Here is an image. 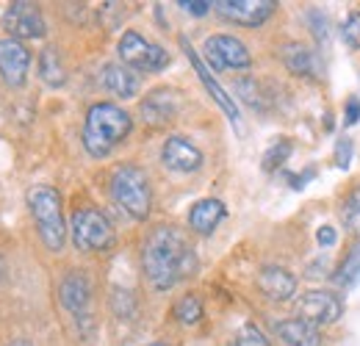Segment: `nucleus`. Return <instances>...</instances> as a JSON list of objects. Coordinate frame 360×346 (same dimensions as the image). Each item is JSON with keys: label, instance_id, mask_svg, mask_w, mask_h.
<instances>
[{"label": "nucleus", "instance_id": "1", "mask_svg": "<svg viewBox=\"0 0 360 346\" xmlns=\"http://www.w3.org/2000/svg\"><path fill=\"white\" fill-rule=\"evenodd\" d=\"M141 266H144L147 283L155 291H169L180 280L197 271V255L180 230L161 224L144 238Z\"/></svg>", "mask_w": 360, "mask_h": 346}, {"label": "nucleus", "instance_id": "2", "mask_svg": "<svg viewBox=\"0 0 360 346\" xmlns=\"http://www.w3.org/2000/svg\"><path fill=\"white\" fill-rule=\"evenodd\" d=\"M131 128L134 122L128 111H122L114 103H94L86 111L84 122V147L94 158H105L120 141L128 139Z\"/></svg>", "mask_w": 360, "mask_h": 346}, {"label": "nucleus", "instance_id": "3", "mask_svg": "<svg viewBox=\"0 0 360 346\" xmlns=\"http://www.w3.org/2000/svg\"><path fill=\"white\" fill-rule=\"evenodd\" d=\"M25 203H28V211L37 222L42 244L50 252H61L67 244V222H64L58 188H53L47 183H37L25 191Z\"/></svg>", "mask_w": 360, "mask_h": 346}, {"label": "nucleus", "instance_id": "4", "mask_svg": "<svg viewBox=\"0 0 360 346\" xmlns=\"http://www.w3.org/2000/svg\"><path fill=\"white\" fill-rule=\"evenodd\" d=\"M111 197L114 203L136 222H144L153 208V188L150 177L136 164H122L111 174Z\"/></svg>", "mask_w": 360, "mask_h": 346}, {"label": "nucleus", "instance_id": "5", "mask_svg": "<svg viewBox=\"0 0 360 346\" xmlns=\"http://www.w3.org/2000/svg\"><path fill=\"white\" fill-rule=\"evenodd\" d=\"M72 241L84 252H108L117 244V233L108 217L97 208H78L70 222Z\"/></svg>", "mask_w": 360, "mask_h": 346}, {"label": "nucleus", "instance_id": "6", "mask_svg": "<svg viewBox=\"0 0 360 346\" xmlns=\"http://www.w3.org/2000/svg\"><path fill=\"white\" fill-rule=\"evenodd\" d=\"M120 58L125 67H131L136 72H158L169 64V53L158 44H153L150 39H144L136 31H125L120 39Z\"/></svg>", "mask_w": 360, "mask_h": 346}, {"label": "nucleus", "instance_id": "7", "mask_svg": "<svg viewBox=\"0 0 360 346\" xmlns=\"http://www.w3.org/2000/svg\"><path fill=\"white\" fill-rule=\"evenodd\" d=\"M3 28L8 34V39H42L47 34L45 28V17L39 11L37 3H25V0H17V3H8L6 14H3Z\"/></svg>", "mask_w": 360, "mask_h": 346}, {"label": "nucleus", "instance_id": "8", "mask_svg": "<svg viewBox=\"0 0 360 346\" xmlns=\"http://www.w3.org/2000/svg\"><path fill=\"white\" fill-rule=\"evenodd\" d=\"M205 61L222 72V70H250L252 67V56L247 50V44L230 34H214L205 39Z\"/></svg>", "mask_w": 360, "mask_h": 346}, {"label": "nucleus", "instance_id": "9", "mask_svg": "<svg viewBox=\"0 0 360 346\" xmlns=\"http://www.w3.org/2000/svg\"><path fill=\"white\" fill-rule=\"evenodd\" d=\"M297 316L311 321L316 327H324V324H335L341 316H344V300L333 291H308L297 300Z\"/></svg>", "mask_w": 360, "mask_h": 346}, {"label": "nucleus", "instance_id": "10", "mask_svg": "<svg viewBox=\"0 0 360 346\" xmlns=\"http://www.w3.org/2000/svg\"><path fill=\"white\" fill-rule=\"evenodd\" d=\"M214 8L236 25L258 28L274 14L277 3L274 0H219V3H214Z\"/></svg>", "mask_w": 360, "mask_h": 346}, {"label": "nucleus", "instance_id": "11", "mask_svg": "<svg viewBox=\"0 0 360 346\" xmlns=\"http://www.w3.org/2000/svg\"><path fill=\"white\" fill-rule=\"evenodd\" d=\"M28 67H31V50L17 39L3 37L0 39V78L6 81V86H22L28 78Z\"/></svg>", "mask_w": 360, "mask_h": 346}, {"label": "nucleus", "instance_id": "12", "mask_svg": "<svg viewBox=\"0 0 360 346\" xmlns=\"http://www.w3.org/2000/svg\"><path fill=\"white\" fill-rule=\"evenodd\" d=\"M180 111V97L175 89H155L141 100V120L153 128L169 125Z\"/></svg>", "mask_w": 360, "mask_h": 346}, {"label": "nucleus", "instance_id": "13", "mask_svg": "<svg viewBox=\"0 0 360 346\" xmlns=\"http://www.w3.org/2000/svg\"><path fill=\"white\" fill-rule=\"evenodd\" d=\"M161 161L172 169V172H197L202 167V153L200 147H194L188 139L183 136H169L161 147Z\"/></svg>", "mask_w": 360, "mask_h": 346}, {"label": "nucleus", "instance_id": "14", "mask_svg": "<svg viewBox=\"0 0 360 346\" xmlns=\"http://www.w3.org/2000/svg\"><path fill=\"white\" fill-rule=\"evenodd\" d=\"M58 300H61V305H64L70 313H75V319L86 316V307H89V302H91L89 277H86L81 269H72L70 274H64V280H61V286H58Z\"/></svg>", "mask_w": 360, "mask_h": 346}, {"label": "nucleus", "instance_id": "15", "mask_svg": "<svg viewBox=\"0 0 360 346\" xmlns=\"http://www.w3.org/2000/svg\"><path fill=\"white\" fill-rule=\"evenodd\" d=\"M280 58H283L285 70L291 75H297V78H305V81H319L321 78V58H319L316 50L305 47V44L300 42L285 44L280 50Z\"/></svg>", "mask_w": 360, "mask_h": 346}, {"label": "nucleus", "instance_id": "16", "mask_svg": "<svg viewBox=\"0 0 360 346\" xmlns=\"http://www.w3.org/2000/svg\"><path fill=\"white\" fill-rule=\"evenodd\" d=\"M258 291L271 302H288L297 294V277L283 266H264L258 271Z\"/></svg>", "mask_w": 360, "mask_h": 346}, {"label": "nucleus", "instance_id": "17", "mask_svg": "<svg viewBox=\"0 0 360 346\" xmlns=\"http://www.w3.org/2000/svg\"><path fill=\"white\" fill-rule=\"evenodd\" d=\"M180 44H183V50H186V56H188V61H191V67H194L197 78L202 81V86L208 89V94H211V97H214V100L219 103V108H222V111H225L227 117H230V120L236 122V120H238V108H236L233 97H230V94H227L225 89H222L219 84H217V81H214V75L208 72V67L202 64V58L197 56V50H194V47L188 44V39H186V37H180Z\"/></svg>", "mask_w": 360, "mask_h": 346}, {"label": "nucleus", "instance_id": "18", "mask_svg": "<svg viewBox=\"0 0 360 346\" xmlns=\"http://www.w3.org/2000/svg\"><path fill=\"white\" fill-rule=\"evenodd\" d=\"M103 86L122 100H131L141 89V78L136 75V70L125 67V64H105L103 67Z\"/></svg>", "mask_w": 360, "mask_h": 346}, {"label": "nucleus", "instance_id": "19", "mask_svg": "<svg viewBox=\"0 0 360 346\" xmlns=\"http://www.w3.org/2000/svg\"><path fill=\"white\" fill-rule=\"evenodd\" d=\"M277 335L288 346H321V330L300 316L277 321Z\"/></svg>", "mask_w": 360, "mask_h": 346}, {"label": "nucleus", "instance_id": "20", "mask_svg": "<svg viewBox=\"0 0 360 346\" xmlns=\"http://www.w3.org/2000/svg\"><path fill=\"white\" fill-rule=\"evenodd\" d=\"M225 214H227V208L222 200H200V203L188 211V224H191V230L208 236V233L217 230V224L225 219Z\"/></svg>", "mask_w": 360, "mask_h": 346}, {"label": "nucleus", "instance_id": "21", "mask_svg": "<svg viewBox=\"0 0 360 346\" xmlns=\"http://www.w3.org/2000/svg\"><path fill=\"white\" fill-rule=\"evenodd\" d=\"M39 78L53 89L67 84V67H64L61 53H58L56 47H45V50L39 53Z\"/></svg>", "mask_w": 360, "mask_h": 346}, {"label": "nucleus", "instance_id": "22", "mask_svg": "<svg viewBox=\"0 0 360 346\" xmlns=\"http://www.w3.org/2000/svg\"><path fill=\"white\" fill-rule=\"evenodd\" d=\"M333 280H335L338 288H347V291H352V288L360 286V241L347 252V258L341 260V266L333 274Z\"/></svg>", "mask_w": 360, "mask_h": 346}, {"label": "nucleus", "instance_id": "23", "mask_svg": "<svg viewBox=\"0 0 360 346\" xmlns=\"http://www.w3.org/2000/svg\"><path fill=\"white\" fill-rule=\"evenodd\" d=\"M172 313H175V319H178L180 324L191 327V324H197V321L202 319V302H200L194 294H186V297L178 300V305L172 307Z\"/></svg>", "mask_w": 360, "mask_h": 346}, {"label": "nucleus", "instance_id": "24", "mask_svg": "<svg viewBox=\"0 0 360 346\" xmlns=\"http://www.w3.org/2000/svg\"><path fill=\"white\" fill-rule=\"evenodd\" d=\"M291 141L288 139H280V141H274L269 150H266V155H264V169L266 172H274L277 167H283L285 161H288V155H291Z\"/></svg>", "mask_w": 360, "mask_h": 346}, {"label": "nucleus", "instance_id": "25", "mask_svg": "<svg viewBox=\"0 0 360 346\" xmlns=\"http://www.w3.org/2000/svg\"><path fill=\"white\" fill-rule=\"evenodd\" d=\"M341 217H344V222H347V227L360 238V188H355V191L344 200V211H341Z\"/></svg>", "mask_w": 360, "mask_h": 346}, {"label": "nucleus", "instance_id": "26", "mask_svg": "<svg viewBox=\"0 0 360 346\" xmlns=\"http://www.w3.org/2000/svg\"><path fill=\"white\" fill-rule=\"evenodd\" d=\"M341 39L347 42V47L360 50V11H349L344 25H341Z\"/></svg>", "mask_w": 360, "mask_h": 346}, {"label": "nucleus", "instance_id": "27", "mask_svg": "<svg viewBox=\"0 0 360 346\" xmlns=\"http://www.w3.org/2000/svg\"><path fill=\"white\" fill-rule=\"evenodd\" d=\"M236 346H271V344L255 324H244L238 330V335H236Z\"/></svg>", "mask_w": 360, "mask_h": 346}, {"label": "nucleus", "instance_id": "28", "mask_svg": "<svg viewBox=\"0 0 360 346\" xmlns=\"http://www.w3.org/2000/svg\"><path fill=\"white\" fill-rule=\"evenodd\" d=\"M238 91H241V97L252 105V108H266V97L261 94V86H258V81H252V78H244V81H238Z\"/></svg>", "mask_w": 360, "mask_h": 346}, {"label": "nucleus", "instance_id": "29", "mask_svg": "<svg viewBox=\"0 0 360 346\" xmlns=\"http://www.w3.org/2000/svg\"><path fill=\"white\" fill-rule=\"evenodd\" d=\"M308 20H311V31H314V37H316V42L319 44H327V37H330V31H327V17L319 11V8H311L308 11Z\"/></svg>", "mask_w": 360, "mask_h": 346}, {"label": "nucleus", "instance_id": "30", "mask_svg": "<svg viewBox=\"0 0 360 346\" xmlns=\"http://www.w3.org/2000/svg\"><path fill=\"white\" fill-rule=\"evenodd\" d=\"M335 164H338V169H349V164H352V139H338V144H335Z\"/></svg>", "mask_w": 360, "mask_h": 346}, {"label": "nucleus", "instance_id": "31", "mask_svg": "<svg viewBox=\"0 0 360 346\" xmlns=\"http://www.w3.org/2000/svg\"><path fill=\"white\" fill-rule=\"evenodd\" d=\"M211 6H214V3H205V0H183V3H180V8H183V11H188V14H194V17L208 14V11H211Z\"/></svg>", "mask_w": 360, "mask_h": 346}, {"label": "nucleus", "instance_id": "32", "mask_svg": "<svg viewBox=\"0 0 360 346\" xmlns=\"http://www.w3.org/2000/svg\"><path fill=\"white\" fill-rule=\"evenodd\" d=\"M316 238H319V244H321V247H333V244H335V230L324 224V227H319Z\"/></svg>", "mask_w": 360, "mask_h": 346}, {"label": "nucleus", "instance_id": "33", "mask_svg": "<svg viewBox=\"0 0 360 346\" xmlns=\"http://www.w3.org/2000/svg\"><path fill=\"white\" fill-rule=\"evenodd\" d=\"M360 122V100L358 97H352L349 103H347V125H355Z\"/></svg>", "mask_w": 360, "mask_h": 346}, {"label": "nucleus", "instance_id": "34", "mask_svg": "<svg viewBox=\"0 0 360 346\" xmlns=\"http://www.w3.org/2000/svg\"><path fill=\"white\" fill-rule=\"evenodd\" d=\"M3 277H6V260L0 258V283H3Z\"/></svg>", "mask_w": 360, "mask_h": 346}, {"label": "nucleus", "instance_id": "35", "mask_svg": "<svg viewBox=\"0 0 360 346\" xmlns=\"http://www.w3.org/2000/svg\"><path fill=\"white\" fill-rule=\"evenodd\" d=\"M11 346H31V344H25V341H14Z\"/></svg>", "mask_w": 360, "mask_h": 346}, {"label": "nucleus", "instance_id": "36", "mask_svg": "<svg viewBox=\"0 0 360 346\" xmlns=\"http://www.w3.org/2000/svg\"><path fill=\"white\" fill-rule=\"evenodd\" d=\"M150 346H169V344H161V341H155V344H150Z\"/></svg>", "mask_w": 360, "mask_h": 346}]
</instances>
